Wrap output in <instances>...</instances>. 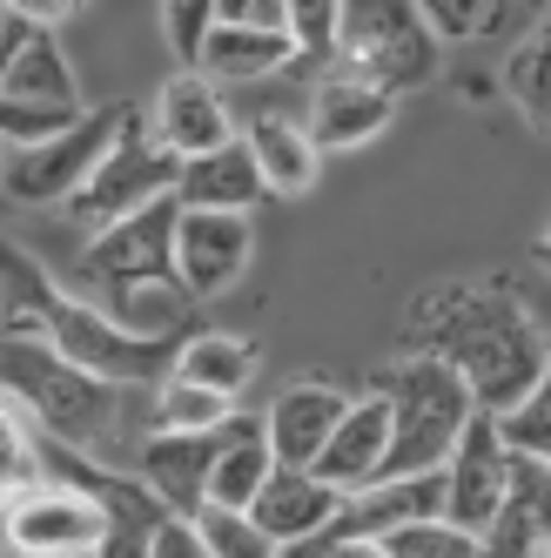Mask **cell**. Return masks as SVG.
I'll return each mask as SVG.
<instances>
[{"label":"cell","mask_w":551,"mask_h":558,"mask_svg":"<svg viewBox=\"0 0 551 558\" xmlns=\"http://www.w3.org/2000/svg\"><path fill=\"white\" fill-rule=\"evenodd\" d=\"M411 343L444 356L451 371H464L470 397L485 411H518L538 390V377L551 371V343L531 324V310L498 290V283H444L417 296L411 310Z\"/></svg>","instance_id":"1"},{"label":"cell","mask_w":551,"mask_h":558,"mask_svg":"<svg viewBox=\"0 0 551 558\" xmlns=\"http://www.w3.org/2000/svg\"><path fill=\"white\" fill-rule=\"evenodd\" d=\"M122 390L95 371H82L74 356H61V343L48 330H21L0 337V397L27 411V424L41 437H61V445H101L122 417Z\"/></svg>","instance_id":"2"},{"label":"cell","mask_w":551,"mask_h":558,"mask_svg":"<svg viewBox=\"0 0 551 558\" xmlns=\"http://www.w3.org/2000/svg\"><path fill=\"white\" fill-rule=\"evenodd\" d=\"M383 397H390V451H383V477H424V471H444L464 424L478 417L485 404L470 397L464 371H451L444 356H404L397 371L383 377ZM377 477V485H383Z\"/></svg>","instance_id":"3"},{"label":"cell","mask_w":551,"mask_h":558,"mask_svg":"<svg viewBox=\"0 0 551 558\" xmlns=\"http://www.w3.org/2000/svg\"><path fill=\"white\" fill-rule=\"evenodd\" d=\"M175 222H182V203L169 195V203L88 235L82 263H74V290L108 303V316H122V324L142 330L148 296H188L182 276H175Z\"/></svg>","instance_id":"4"},{"label":"cell","mask_w":551,"mask_h":558,"mask_svg":"<svg viewBox=\"0 0 551 558\" xmlns=\"http://www.w3.org/2000/svg\"><path fill=\"white\" fill-rule=\"evenodd\" d=\"M438 27L424 21L417 0H343V27H336V54L343 68L370 74L390 95L424 88L438 74Z\"/></svg>","instance_id":"5"},{"label":"cell","mask_w":551,"mask_h":558,"mask_svg":"<svg viewBox=\"0 0 551 558\" xmlns=\"http://www.w3.org/2000/svg\"><path fill=\"white\" fill-rule=\"evenodd\" d=\"M175 175H182V155H169L162 142H155V129H142L135 114H128L122 142H114V148L101 155V169L68 195V216L82 222L88 235H101V229L128 222V216H142V209H155V203H169V195H175Z\"/></svg>","instance_id":"6"},{"label":"cell","mask_w":551,"mask_h":558,"mask_svg":"<svg viewBox=\"0 0 551 558\" xmlns=\"http://www.w3.org/2000/svg\"><path fill=\"white\" fill-rule=\"evenodd\" d=\"M48 337L61 343V356H74L82 371L108 377V384H162L182 356V337H148L122 316H108L95 303H48Z\"/></svg>","instance_id":"7"},{"label":"cell","mask_w":551,"mask_h":558,"mask_svg":"<svg viewBox=\"0 0 551 558\" xmlns=\"http://www.w3.org/2000/svg\"><path fill=\"white\" fill-rule=\"evenodd\" d=\"M128 114L135 108H88L74 129L48 135V142L8 148V162H0V189H8L14 203H34V209H41V203H68V195L101 169V155L122 142Z\"/></svg>","instance_id":"8"},{"label":"cell","mask_w":551,"mask_h":558,"mask_svg":"<svg viewBox=\"0 0 551 558\" xmlns=\"http://www.w3.org/2000/svg\"><path fill=\"white\" fill-rule=\"evenodd\" d=\"M114 532V511L95 492H74V485H21L8 492V538L21 558H82L101 551Z\"/></svg>","instance_id":"9"},{"label":"cell","mask_w":551,"mask_h":558,"mask_svg":"<svg viewBox=\"0 0 551 558\" xmlns=\"http://www.w3.org/2000/svg\"><path fill=\"white\" fill-rule=\"evenodd\" d=\"M511 485V437H504V417L498 411H478L464 424L457 451L444 464V518L464 532H485L491 511Z\"/></svg>","instance_id":"10"},{"label":"cell","mask_w":551,"mask_h":558,"mask_svg":"<svg viewBox=\"0 0 551 558\" xmlns=\"http://www.w3.org/2000/svg\"><path fill=\"white\" fill-rule=\"evenodd\" d=\"M249 256H256L249 216H235V209H182V222H175V276H182V290L195 303H209V296L243 283Z\"/></svg>","instance_id":"11"},{"label":"cell","mask_w":551,"mask_h":558,"mask_svg":"<svg viewBox=\"0 0 551 558\" xmlns=\"http://www.w3.org/2000/svg\"><path fill=\"white\" fill-rule=\"evenodd\" d=\"M551 545V464L531 451H511V485L478 532V558H538Z\"/></svg>","instance_id":"12"},{"label":"cell","mask_w":551,"mask_h":558,"mask_svg":"<svg viewBox=\"0 0 551 558\" xmlns=\"http://www.w3.org/2000/svg\"><path fill=\"white\" fill-rule=\"evenodd\" d=\"M390 114H397V95L383 82H370L357 68H336L309 95V135H317V148H364L390 129Z\"/></svg>","instance_id":"13"},{"label":"cell","mask_w":551,"mask_h":558,"mask_svg":"<svg viewBox=\"0 0 551 558\" xmlns=\"http://www.w3.org/2000/svg\"><path fill=\"white\" fill-rule=\"evenodd\" d=\"M350 492H336L330 477H317L309 464H276L269 471V485L256 492L249 518L276 538V545H309V538H323L330 532V518L343 511Z\"/></svg>","instance_id":"14"},{"label":"cell","mask_w":551,"mask_h":558,"mask_svg":"<svg viewBox=\"0 0 551 558\" xmlns=\"http://www.w3.org/2000/svg\"><path fill=\"white\" fill-rule=\"evenodd\" d=\"M222 458V430H155L142 445V477L169 511L195 518L209 505V471Z\"/></svg>","instance_id":"15"},{"label":"cell","mask_w":551,"mask_h":558,"mask_svg":"<svg viewBox=\"0 0 551 558\" xmlns=\"http://www.w3.org/2000/svg\"><path fill=\"white\" fill-rule=\"evenodd\" d=\"M383 451H390V397L377 384L370 397H350L343 424L330 430L323 458L309 464V471L330 477L336 492H364V485H377V477H383Z\"/></svg>","instance_id":"16"},{"label":"cell","mask_w":551,"mask_h":558,"mask_svg":"<svg viewBox=\"0 0 551 558\" xmlns=\"http://www.w3.org/2000/svg\"><path fill=\"white\" fill-rule=\"evenodd\" d=\"M148 129H155V142H162L169 155H182V162L203 155V148H222L235 135L209 74H175V82H162V95H155V108H148Z\"/></svg>","instance_id":"17"},{"label":"cell","mask_w":551,"mask_h":558,"mask_svg":"<svg viewBox=\"0 0 551 558\" xmlns=\"http://www.w3.org/2000/svg\"><path fill=\"white\" fill-rule=\"evenodd\" d=\"M262 195H269V182H262V169H256V155H249L243 135H229L222 148L188 155L182 175H175V203L182 209H235V216H249Z\"/></svg>","instance_id":"18"},{"label":"cell","mask_w":551,"mask_h":558,"mask_svg":"<svg viewBox=\"0 0 551 558\" xmlns=\"http://www.w3.org/2000/svg\"><path fill=\"white\" fill-rule=\"evenodd\" d=\"M343 411H350L343 390H330V384H290L262 411L269 417V451H276V464H317L323 445H330V430L343 424Z\"/></svg>","instance_id":"19"},{"label":"cell","mask_w":551,"mask_h":558,"mask_svg":"<svg viewBox=\"0 0 551 558\" xmlns=\"http://www.w3.org/2000/svg\"><path fill=\"white\" fill-rule=\"evenodd\" d=\"M296 34L283 27H235V21H216V34L203 41V68L209 82H262V74H276L283 61H296Z\"/></svg>","instance_id":"20"},{"label":"cell","mask_w":551,"mask_h":558,"mask_svg":"<svg viewBox=\"0 0 551 558\" xmlns=\"http://www.w3.org/2000/svg\"><path fill=\"white\" fill-rule=\"evenodd\" d=\"M243 142L256 155L269 195H303L309 182H317V169H323V148H317V135H309V122H290V114H262Z\"/></svg>","instance_id":"21"},{"label":"cell","mask_w":551,"mask_h":558,"mask_svg":"<svg viewBox=\"0 0 551 558\" xmlns=\"http://www.w3.org/2000/svg\"><path fill=\"white\" fill-rule=\"evenodd\" d=\"M0 95L14 101H54V108H82L74 95V74H68V54L54 48L48 27H27V41L14 48V61L0 68Z\"/></svg>","instance_id":"22"},{"label":"cell","mask_w":551,"mask_h":558,"mask_svg":"<svg viewBox=\"0 0 551 558\" xmlns=\"http://www.w3.org/2000/svg\"><path fill=\"white\" fill-rule=\"evenodd\" d=\"M175 377H195V384H209V390L243 397V384L256 377V350H249L243 337L203 330V337H188V343H182V356H175Z\"/></svg>","instance_id":"23"},{"label":"cell","mask_w":551,"mask_h":558,"mask_svg":"<svg viewBox=\"0 0 551 558\" xmlns=\"http://www.w3.org/2000/svg\"><path fill=\"white\" fill-rule=\"evenodd\" d=\"M269 471H276V451H269V437H222V458L209 471V505H229V511H249L256 492L269 485Z\"/></svg>","instance_id":"24"},{"label":"cell","mask_w":551,"mask_h":558,"mask_svg":"<svg viewBox=\"0 0 551 558\" xmlns=\"http://www.w3.org/2000/svg\"><path fill=\"white\" fill-rule=\"evenodd\" d=\"M229 411H235V397L195 384V377L169 371L162 384H155V430H222Z\"/></svg>","instance_id":"25"},{"label":"cell","mask_w":551,"mask_h":558,"mask_svg":"<svg viewBox=\"0 0 551 558\" xmlns=\"http://www.w3.org/2000/svg\"><path fill=\"white\" fill-rule=\"evenodd\" d=\"M504 88H511V101L531 114V129L551 135V14L531 27V41L504 61Z\"/></svg>","instance_id":"26"},{"label":"cell","mask_w":551,"mask_h":558,"mask_svg":"<svg viewBox=\"0 0 551 558\" xmlns=\"http://www.w3.org/2000/svg\"><path fill=\"white\" fill-rule=\"evenodd\" d=\"M383 558H478V532L451 525V518H411V525L377 538Z\"/></svg>","instance_id":"27"},{"label":"cell","mask_w":551,"mask_h":558,"mask_svg":"<svg viewBox=\"0 0 551 558\" xmlns=\"http://www.w3.org/2000/svg\"><path fill=\"white\" fill-rule=\"evenodd\" d=\"M195 525H203V538L216 545V558H283V545H276L249 511L203 505V511H195Z\"/></svg>","instance_id":"28"},{"label":"cell","mask_w":551,"mask_h":558,"mask_svg":"<svg viewBox=\"0 0 551 558\" xmlns=\"http://www.w3.org/2000/svg\"><path fill=\"white\" fill-rule=\"evenodd\" d=\"M88 108H54V101H14V95H0V142L21 148V142H48L61 129H74Z\"/></svg>","instance_id":"29"},{"label":"cell","mask_w":551,"mask_h":558,"mask_svg":"<svg viewBox=\"0 0 551 558\" xmlns=\"http://www.w3.org/2000/svg\"><path fill=\"white\" fill-rule=\"evenodd\" d=\"M34 437H41V430L27 424V411L0 397V492L34 485Z\"/></svg>","instance_id":"30"},{"label":"cell","mask_w":551,"mask_h":558,"mask_svg":"<svg viewBox=\"0 0 551 558\" xmlns=\"http://www.w3.org/2000/svg\"><path fill=\"white\" fill-rule=\"evenodd\" d=\"M216 0H162V34H169V48L175 61H203V41L216 34Z\"/></svg>","instance_id":"31"},{"label":"cell","mask_w":551,"mask_h":558,"mask_svg":"<svg viewBox=\"0 0 551 558\" xmlns=\"http://www.w3.org/2000/svg\"><path fill=\"white\" fill-rule=\"evenodd\" d=\"M504 437H511V451H531V458L551 464V371L538 377V390L518 411H504Z\"/></svg>","instance_id":"32"},{"label":"cell","mask_w":551,"mask_h":558,"mask_svg":"<svg viewBox=\"0 0 551 558\" xmlns=\"http://www.w3.org/2000/svg\"><path fill=\"white\" fill-rule=\"evenodd\" d=\"M424 21L438 27V41H478V34L498 21L504 0H417Z\"/></svg>","instance_id":"33"},{"label":"cell","mask_w":551,"mask_h":558,"mask_svg":"<svg viewBox=\"0 0 551 558\" xmlns=\"http://www.w3.org/2000/svg\"><path fill=\"white\" fill-rule=\"evenodd\" d=\"M336 27H343V0H290V34L309 61L336 54Z\"/></svg>","instance_id":"34"},{"label":"cell","mask_w":551,"mask_h":558,"mask_svg":"<svg viewBox=\"0 0 551 558\" xmlns=\"http://www.w3.org/2000/svg\"><path fill=\"white\" fill-rule=\"evenodd\" d=\"M148 558H216V545L203 538L195 518L169 511V518H155V525H148Z\"/></svg>","instance_id":"35"},{"label":"cell","mask_w":551,"mask_h":558,"mask_svg":"<svg viewBox=\"0 0 551 558\" xmlns=\"http://www.w3.org/2000/svg\"><path fill=\"white\" fill-rule=\"evenodd\" d=\"M216 14L235 27H283L290 34V0H216Z\"/></svg>","instance_id":"36"},{"label":"cell","mask_w":551,"mask_h":558,"mask_svg":"<svg viewBox=\"0 0 551 558\" xmlns=\"http://www.w3.org/2000/svg\"><path fill=\"white\" fill-rule=\"evenodd\" d=\"M0 8H14L21 21H34V27H54L61 14H74L82 0H0Z\"/></svg>","instance_id":"37"},{"label":"cell","mask_w":551,"mask_h":558,"mask_svg":"<svg viewBox=\"0 0 551 558\" xmlns=\"http://www.w3.org/2000/svg\"><path fill=\"white\" fill-rule=\"evenodd\" d=\"M95 558H148V538H128V532H114Z\"/></svg>","instance_id":"38"},{"label":"cell","mask_w":551,"mask_h":558,"mask_svg":"<svg viewBox=\"0 0 551 558\" xmlns=\"http://www.w3.org/2000/svg\"><path fill=\"white\" fill-rule=\"evenodd\" d=\"M538 263H544V269H551V229H544V243H538Z\"/></svg>","instance_id":"39"},{"label":"cell","mask_w":551,"mask_h":558,"mask_svg":"<svg viewBox=\"0 0 551 558\" xmlns=\"http://www.w3.org/2000/svg\"><path fill=\"white\" fill-rule=\"evenodd\" d=\"M0 162H8V142H0Z\"/></svg>","instance_id":"40"},{"label":"cell","mask_w":551,"mask_h":558,"mask_svg":"<svg viewBox=\"0 0 551 558\" xmlns=\"http://www.w3.org/2000/svg\"><path fill=\"white\" fill-rule=\"evenodd\" d=\"M538 558H551V545H544V551H538Z\"/></svg>","instance_id":"41"},{"label":"cell","mask_w":551,"mask_h":558,"mask_svg":"<svg viewBox=\"0 0 551 558\" xmlns=\"http://www.w3.org/2000/svg\"><path fill=\"white\" fill-rule=\"evenodd\" d=\"M370 558H383V551H377V545H370Z\"/></svg>","instance_id":"42"},{"label":"cell","mask_w":551,"mask_h":558,"mask_svg":"<svg viewBox=\"0 0 551 558\" xmlns=\"http://www.w3.org/2000/svg\"><path fill=\"white\" fill-rule=\"evenodd\" d=\"M82 558H95V551H82Z\"/></svg>","instance_id":"43"}]
</instances>
